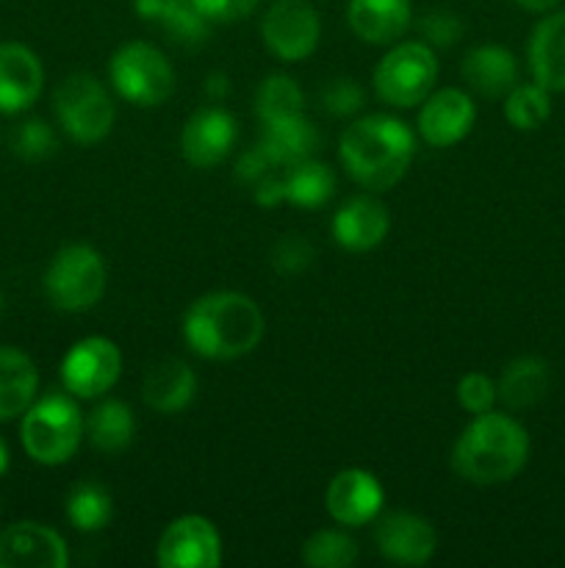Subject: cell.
<instances>
[{"mask_svg": "<svg viewBox=\"0 0 565 568\" xmlns=\"http://www.w3.org/2000/svg\"><path fill=\"white\" fill-rule=\"evenodd\" d=\"M476 122V103L469 92L458 87L438 89L421 100L419 109V136L430 148H452L463 142Z\"/></svg>", "mask_w": 565, "mask_h": 568, "instance_id": "obj_12", "label": "cell"}, {"mask_svg": "<svg viewBox=\"0 0 565 568\" xmlns=\"http://www.w3.org/2000/svg\"><path fill=\"white\" fill-rule=\"evenodd\" d=\"M155 560L161 568H216L222 564L219 530L205 516H181L161 532Z\"/></svg>", "mask_w": 565, "mask_h": 568, "instance_id": "obj_11", "label": "cell"}, {"mask_svg": "<svg viewBox=\"0 0 565 568\" xmlns=\"http://www.w3.org/2000/svg\"><path fill=\"white\" fill-rule=\"evenodd\" d=\"M70 549L61 532L39 521H17L0 530V568H66Z\"/></svg>", "mask_w": 565, "mask_h": 568, "instance_id": "obj_13", "label": "cell"}, {"mask_svg": "<svg viewBox=\"0 0 565 568\" xmlns=\"http://www.w3.org/2000/svg\"><path fill=\"white\" fill-rule=\"evenodd\" d=\"M321 109L332 116H352L363 109L366 92L358 81L352 78H332L330 83H325L319 94Z\"/></svg>", "mask_w": 565, "mask_h": 568, "instance_id": "obj_36", "label": "cell"}, {"mask_svg": "<svg viewBox=\"0 0 565 568\" xmlns=\"http://www.w3.org/2000/svg\"><path fill=\"white\" fill-rule=\"evenodd\" d=\"M336 194V175L321 161H302L286 172V203L299 209H321Z\"/></svg>", "mask_w": 565, "mask_h": 568, "instance_id": "obj_29", "label": "cell"}, {"mask_svg": "<svg viewBox=\"0 0 565 568\" xmlns=\"http://www.w3.org/2000/svg\"><path fill=\"white\" fill-rule=\"evenodd\" d=\"M105 281H109V272L97 250L89 244H66L53 255L44 272V294L53 308L81 314L100 303Z\"/></svg>", "mask_w": 565, "mask_h": 568, "instance_id": "obj_5", "label": "cell"}, {"mask_svg": "<svg viewBox=\"0 0 565 568\" xmlns=\"http://www.w3.org/2000/svg\"><path fill=\"white\" fill-rule=\"evenodd\" d=\"M269 261H271V270L277 272V275H299V272L308 270L310 264L316 261V247L308 242L305 236H299V233H288V236L277 239L275 247H271L269 253Z\"/></svg>", "mask_w": 565, "mask_h": 568, "instance_id": "obj_34", "label": "cell"}, {"mask_svg": "<svg viewBox=\"0 0 565 568\" xmlns=\"http://www.w3.org/2000/svg\"><path fill=\"white\" fill-rule=\"evenodd\" d=\"M109 78L116 94L138 109H155L175 92V70L155 44L125 42L109 64Z\"/></svg>", "mask_w": 565, "mask_h": 568, "instance_id": "obj_7", "label": "cell"}, {"mask_svg": "<svg viewBox=\"0 0 565 568\" xmlns=\"http://www.w3.org/2000/svg\"><path fill=\"white\" fill-rule=\"evenodd\" d=\"M9 464H11V453H9V444L3 442V438H0V477L6 475V471H9Z\"/></svg>", "mask_w": 565, "mask_h": 568, "instance_id": "obj_43", "label": "cell"}, {"mask_svg": "<svg viewBox=\"0 0 565 568\" xmlns=\"http://www.w3.org/2000/svg\"><path fill=\"white\" fill-rule=\"evenodd\" d=\"M548 383H552V377H548L546 361L535 358V355H521L504 366L496 392L510 410H526L535 408L546 397Z\"/></svg>", "mask_w": 565, "mask_h": 568, "instance_id": "obj_26", "label": "cell"}, {"mask_svg": "<svg viewBox=\"0 0 565 568\" xmlns=\"http://www.w3.org/2000/svg\"><path fill=\"white\" fill-rule=\"evenodd\" d=\"M55 120L78 144H97L111 133L116 109L111 94L92 72H72L53 92Z\"/></svg>", "mask_w": 565, "mask_h": 568, "instance_id": "obj_6", "label": "cell"}, {"mask_svg": "<svg viewBox=\"0 0 565 568\" xmlns=\"http://www.w3.org/2000/svg\"><path fill=\"white\" fill-rule=\"evenodd\" d=\"M338 155L358 186L386 192L397 186L415 155V133L399 116L369 114L355 120L338 142Z\"/></svg>", "mask_w": 565, "mask_h": 568, "instance_id": "obj_2", "label": "cell"}, {"mask_svg": "<svg viewBox=\"0 0 565 568\" xmlns=\"http://www.w3.org/2000/svg\"><path fill=\"white\" fill-rule=\"evenodd\" d=\"M238 128L230 111L219 105H203L186 120L181 133L183 159L197 170L222 164L236 144Z\"/></svg>", "mask_w": 565, "mask_h": 568, "instance_id": "obj_14", "label": "cell"}, {"mask_svg": "<svg viewBox=\"0 0 565 568\" xmlns=\"http://www.w3.org/2000/svg\"><path fill=\"white\" fill-rule=\"evenodd\" d=\"M86 438L97 453L120 455L125 453L136 436V416H133L131 405L122 399H103L89 410L86 422Z\"/></svg>", "mask_w": 565, "mask_h": 568, "instance_id": "obj_27", "label": "cell"}, {"mask_svg": "<svg viewBox=\"0 0 565 568\" xmlns=\"http://www.w3.org/2000/svg\"><path fill=\"white\" fill-rule=\"evenodd\" d=\"M122 353L111 338L89 336L70 347L61 361V383L78 399H97L116 386Z\"/></svg>", "mask_w": 565, "mask_h": 568, "instance_id": "obj_9", "label": "cell"}, {"mask_svg": "<svg viewBox=\"0 0 565 568\" xmlns=\"http://www.w3.org/2000/svg\"><path fill=\"white\" fill-rule=\"evenodd\" d=\"M255 114H258L264 125L302 116L305 98L299 83L291 75H282V72H275L266 81H260L258 92H255Z\"/></svg>", "mask_w": 565, "mask_h": 568, "instance_id": "obj_30", "label": "cell"}, {"mask_svg": "<svg viewBox=\"0 0 565 568\" xmlns=\"http://www.w3.org/2000/svg\"><path fill=\"white\" fill-rule=\"evenodd\" d=\"M11 148L25 161H44L55 153V131L39 116L22 122L11 136Z\"/></svg>", "mask_w": 565, "mask_h": 568, "instance_id": "obj_33", "label": "cell"}, {"mask_svg": "<svg viewBox=\"0 0 565 568\" xmlns=\"http://www.w3.org/2000/svg\"><path fill=\"white\" fill-rule=\"evenodd\" d=\"M227 94H230V78L219 70L208 72V78H205V98L214 100V103H222Z\"/></svg>", "mask_w": 565, "mask_h": 568, "instance_id": "obj_41", "label": "cell"}, {"mask_svg": "<svg viewBox=\"0 0 565 568\" xmlns=\"http://www.w3.org/2000/svg\"><path fill=\"white\" fill-rule=\"evenodd\" d=\"M194 394H197V375L181 358L158 361L144 375L142 399L155 414H181V410H186L192 405Z\"/></svg>", "mask_w": 565, "mask_h": 568, "instance_id": "obj_21", "label": "cell"}, {"mask_svg": "<svg viewBox=\"0 0 565 568\" xmlns=\"http://www.w3.org/2000/svg\"><path fill=\"white\" fill-rule=\"evenodd\" d=\"M266 333L260 305L242 292H210L188 305L183 338L208 361H236L249 355Z\"/></svg>", "mask_w": 565, "mask_h": 568, "instance_id": "obj_1", "label": "cell"}, {"mask_svg": "<svg viewBox=\"0 0 565 568\" xmlns=\"http://www.w3.org/2000/svg\"><path fill=\"white\" fill-rule=\"evenodd\" d=\"M347 22L369 44H393L413 22L410 0H349Z\"/></svg>", "mask_w": 565, "mask_h": 568, "instance_id": "obj_20", "label": "cell"}, {"mask_svg": "<svg viewBox=\"0 0 565 568\" xmlns=\"http://www.w3.org/2000/svg\"><path fill=\"white\" fill-rule=\"evenodd\" d=\"M44 67L31 48L20 42L0 44V114H20L39 100Z\"/></svg>", "mask_w": 565, "mask_h": 568, "instance_id": "obj_17", "label": "cell"}, {"mask_svg": "<svg viewBox=\"0 0 565 568\" xmlns=\"http://www.w3.org/2000/svg\"><path fill=\"white\" fill-rule=\"evenodd\" d=\"M39 392L37 364L14 347H0V422L25 414Z\"/></svg>", "mask_w": 565, "mask_h": 568, "instance_id": "obj_25", "label": "cell"}, {"mask_svg": "<svg viewBox=\"0 0 565 568\" xmlns=\"http://www.w3.org/2000/svg\"><path fill=\"white\" fill-rule=\"evenodd\" d=\"M0 316H3V292H0Z\"/></svg>", "mask_w": 565, "mask_h": 568, "instance_id": "obj_44", "label": "cell"}, {"mask_svg": "<svg viewBox=\"0 0 565 568\" xmlns=\"http://www.w3.org/2000/svg\"><path fill=\"white\" fill-rule=\"evenodd\" d=\"M530 460V436L513 416H474L452 447V469L474 486H499L518 475Z\"/></svg>", "mask_w": 565, "mask_h": 568, "instance_id": "obj_3", "label": "cell"}, {"mask_svg": "<svg viewBox=\"0 0 565 568\" xmlns=\"http://www.w3.org/2000/svg\"><path fill=\"white\" fill-rule=\"evenodd\" d=\"M260 0H194L199 14L210 22H238L247 20Z\"/></svg>", "mask_w": 565, "mask_h": 568, "instance_id": "obj_38", "label": "cell"}, {"mask_svg": "<svg viewBox=\"0 0 565 568\" xmlns=\"http://www.w3.org/2000/svg\"><path fill=\"white\" fill-rule=\"evenodd\" d=\"M518 9L532 11V14H543V11H552L559 0H513Z\"/></svg>", "mask_w": 565, "mask_h": 568, "instance_id": "obj_42", "label": "cell"}, {"mask_svg": "<svg viewBox=\"0 0 565 568\" xmlns=\"http://www.w3.org/2000/svg\"><path fill=\"white\" fill-rule=\"evenodd\" d=\"M83 416L66 394H44L22 414L20 438L28 458L42 466H61L83 442Z\"/></svg>", "mask_w": 565, "mask_h": 568, "instance_id": "obj_4", "label": "cell"}, {"mask_svg": "<svg viewBox=\"0 0 565 568\" xmlns=\"http://www.w3.org/2000/svg\"><path fill=\"white\" fill-rule=\"evenodd\" d=\"M258 148L264 150L271 166H286L288 170V166L314 159V153L319 150V131H316L314 122L305 120V114L269 122V125H264Z\"/></svg>", "mask_w": 565, "mask_h": 568, "instance_id": "obj_24", "label": "cell"}, {"mask_svg": "<svg viewBox=\"0 0 565 568\" xmlns=\"http://www.w3.org/2000/svg\"><path fill=\"white\" fill-rule=\"evenodd\" d=\"M255 203L264 205V209H275V205L286 203V175H275V172H266L258 183H255Z\"/></svg>", "mask_w": 565, "mask_h": 568, "instance_id": "obj_40", "label": "cell"}, {"mask_svg": "<svg viewBox=\"0 0 565 568\" xmlns=\"http://www.w3.org/2000/svg\"><path fill=\"white\" fill-rule=\"evenodd\" d=\"M374 541L382 558L391 560V564L424 566L435 555L438 532L424 516L397 510L377 525Z\"/></svg>", "mask_w": 565, "mask_h": 568, "instance_id": "obj_16", "label": "cell"}, {"mask_svg": "<svg viewBox=\"0 0 565 568\" xmlns=\"http://www.w3.org/2000/svg\"><path fill=\"white\" fill-rule=\"evenodd\" d=\"M463 78L482 98H504L518 83V61L502 44H476L465 53Z\"/></svg>", "mask_w": 565, "mask_h": 568, "instance_id": "obj_23", "label": "cell"}, {"mask_svg": "<svg viewBox=\"0 0 565 568\" xmlns=\"http://www.w3.org/2000/svg\"><path fill=\"white\" fill-rule=\"evenodd\" d=\"M496 399H499L496 383H493L487 375H482V372H469V375L458 383V403L463 405V410H469L471 416H480V414H487V410H493Z\"/></svg>", "mask_w": 565, "mask_h": 568, "instance_id": "obj_37", "label": "cell"}, {"mask_svg": "<svg viewBox=\"0 0 565 568\" xmlns=\"http://www.w3.org/2000/svg\"><path fill=\"white\" fill-rule=\"evenodd\" d=\"M260 37L280 61H302L319 48V14L308 0H275L260 20Z\"/></svg>", "mask_w": 565, "mask_h": 568, "instance_id": "obj_10", "label": "cell"}, {"mask_svg": "<svg viewBox=\"0 0 565 568\" xmlns=\"http://www.w3.org/2000/svg\"><path fill=\"white\" fill-rule=\"evenodd\" d=\"M526 59L535 83L548 92H565V11H552L537 22Z\"/></svg>", "mask_w": 565, "mask_h": 568, "instance_id": "obj_22", "label": "cell"}, {"mask_svg": "<svg viewBox=\"0 0 565 568\" xmlns=\"http://www.w3.org/2000/svg\"><path fill=\"white\" fill-rule=\"evenodd\" d=\"M435 78V48L427 42H397L374 67V92L393 109H413L432 92Z\"/></svg>", "mask_w": 565, "mask_h": 568, "instance_id": "obj_8", "label": "cell"}, {"mask_svg": "<svg viewBox=\"0 0 565 568\" xmlns=\"http://www.w3.org/2000/svg\"><path fill=\"white\" fill-rule=\"evenodd\" d=\"M419 31L424 37L421 42H427L430 48H454L463 39L465 26L454 11L430 9L419 17Z\"/></svg>", "mask_w": 565, "mask_h": 568, "instance_id": "obj_35", "label": "cell"}, {"mask_svg": "<svg viewBox=\"0 0 565 568\" xmlns=\"http://www.w3.org/2000/svg\"><path fill=\"white\" fill-rule=\"evenodd\" d=\"M114 516L111 491L97 480H81L66 497V519L78 532H100Z\"/></svg>", "mask_w": 565, "mask_h": 568, "instance_id": "obj_28", "label": "cell"}, {"mask_svg": "<svg viewBox=\"0 0 565 568\" xmlns=\"http://www.w3.org/2000/svg\"><path fill=\"white\" fill-rule=\"evenodd\" d=\"M302 564L314 568H349L358 564V544L341 530H319L302 544Z\"/></svg>", "mask_w": 565, "mask_h": 568, "instance_id": "obj_32", "label": "cell"}, {"mask_svg": "<svg viewBox=\"0 0 565 568\" xmlns=\"http://www.w3.org/2000/svg\"><path fill=\"white\" fill-rule=\"evenodd\" d=\"M541 83H515L504 94V116L515 131H537L552 116V98Z\"/></svg>", "mask_w": 565, "mask_h": 568, "instance_id": "obj_31", "label": "cell"}, {"mask_svg": "<svg viewBox=\"0 0 565 568\" xmlns=\"http://www.w3.org/2000/svg\"><path fill=\"white\" fill-rule=\"evenodd\" d=\"M138 20L155 22L177 48L197 50L208 42L210 20L199 14L194 0H133Z\"/></svg>", "mask_w": 565, "mask_h": 568, "instance_id": "obj_19", "label": "cell"}, {"mask_svg": "<svg viewBox=\"0 0 565 568\" xmlns=\"http://www.w3.org/2000/svg\"><path fill=\"white\" fill-rule=\"evenodd\" d=\"M391 216L374 194H355L332 216V239L349 253H369L388 236Z\"/></svg>", "mask_w": 565, "mask_h": 568, "instance_id": "obj_18", "label": "cell"}, {"mask_svg": "<svg viewBox=\"0 0 565 568\" xmlns=\"http://www.w3.org/2000/svg\"><path fill=\"white\" fill-rule=\"evenodd\" d=\"M386 491L380 480L366 469H343L325 491V508L332 521L343 527H363L380 516Z\"/></svg>", "mask_w": 565, "mask_h": 568, "instance_id": "obj_15", "label": "cell"}, {"mask_svg": "<svg viewBox=\"0 0 565 568\" xmlns=\"http://www.w3.org/2000/svg\"><path fill=\"white\" fill-rule=\"evenodd\" d=\"M266 172H271V164L269 159L264 155V150L255 144V148L244 150L242 155H238L236 161V170H233V178H236L238 183H247V186H255V183L260 181V178L266 175Z\"/></svg>", "mask_w": 565, "mask_h": 568, "instance_id": "obj_39", "label": "cell"}]
</instances>
